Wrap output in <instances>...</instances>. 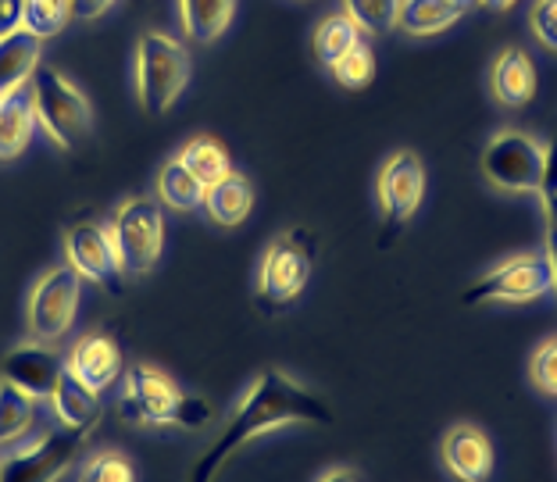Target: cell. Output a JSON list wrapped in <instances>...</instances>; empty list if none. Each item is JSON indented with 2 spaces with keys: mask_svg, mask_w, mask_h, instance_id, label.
Instances as JSON below:
<instances>
[{
  "mask_svg": "<svg viewBox=\"0 0 557 482\" xmlns=\"http://www.w3.org/2000/svg\"><path fill=\"white\" fill-rule=\"evenodd\" d=\"M286 425H333V408L319 397L314 390L300 386L297 379H289L278 368H264L255 383L239 397L236 411L214 443L205 450V458L194 465L189 482H214L219 468L233 458L239 447H247L250 440H258L272 429Z\"/></svg>",
  "mask_w": 557,
  "mask_h": 482,
  "instance_id": "6da1fadb",
  "label": "cell"
},
{
  "mask_svg": "<svg viewBox=\"0 0 557 482\" xmlns=\"http://www.w3.org/2000/svg\"><path fill=\"white\" fill-rule=\"evenodd\" d=\"M119 411L133 425H175V429H200L214 415V408L205 397L186 393L169 372L144 361L125 372Z\"/></svg>",
  "mask_w": 557,
  "mask_h": 482,
  "instance_id": "7a4b0ae2",
  "label": "cell"
},
{
  "mask_svg": "<svg viewBox=\"0 0 557 482\" xmlns=\"http://www.w3.org/2000/svg\"><path fill=\"white\" fill-rule=\"evenodd\" d=\"M319 236L304 225L278 233L269 247H264L261 269H258V289L255 304L264 314H278L294 304L304 289H308L314 275V261H319Z\"/></svg>",
  "mask_w": 557,
  "mask_h": 482,
  "instance_id": "3957f363",
  "label": "cell"
},
{
  "mask_svg": "<svg viewBox=\"0 0 557 482\" xmlns=\"http://www.w3.org/2000/svg\"><path fill=\"white\" fill-rule=\"evenodd\" d=\"M29 100L36 111V125L47 133L50 144L61 150H75L86 144V136L94 129V108L69 75L40 61V69L29 79Z\"/></svg>",
  "mask_w": 557,
  "mask_h": 482,
  "instance_id": "277c9868",
  "label": "cell"
},
{
  "mask_svg": "<svg viewBox=\"0 0 557 482\" xmlns=\"http://www.w3.org/2000/svg\"><path fill=\"white\" fill-rule=\"evenodd\" d=\"M194 75V58L183 40L150 29L136 44V97L150 115H164L183 97Z\"/></svg>",
  "mask_w": 557,
  "mask_h": 482,
  "instance_id": "5b68a950",
  "label": "cell"
},
{
  "mask_svg": "<svg viewBox=\"0 0 557 482\" xmlns=\"http://www.w3.org/2000/svg\"><path fill=\"white\" fill-rule=\"evenodd\" d=\"M125 275H147L164 250V208L158 197H125L108 219Z\"/></svg>",
  "mask_w": 557,
  "mask_h": 482,
  "instance_id": "8992f818",
  "label": "cell"
},
{
  "mask_svg": "<svg viewBox=\"0 0 557 482\" xmlns=\"http://www.w3.org/2000/svg\"><path fill=\"white\" fill-rule=\"evenodd\" d=\"M547 294H554L547 254L525 250L479 275L461 294V304L465 308H483V304H533Z\"/></svg>",
  "mask_w": 557,
  "mask_h": 482,
  "instance_id": "52a82bcc",
  "label": "cell"
},
{
  "mask_svg": "<svg viewBox=\"0 0 557 482\" xmlns=\"http://www.w3.org/2000/svg\"><path fill=\"white\" fill-rule=\"evenodd\" d=\"M83 304V275L72 264H54L47 269L29 289V304H25V325L29 336L40 344H58L72 333L75 319H79Z\"/></svg>",
  "mask_w": 557,
  "mask_h": 482,
  "instance_id": "ba28073f",
  "label": "cell"
},
{
  "mask_svg": "<svg viewBox=\"0 0 557 482\" xmlns=\"http://www.w3.org/2000/svg\"><path fill=\"white\" fill-rule=\"evenodd\" d=\"M543 164H547V144L533 133L500 129L490 136L483 150V175L490 186L504 194H543Z\"/></svg>",
  "mask_w": 557,
  "mask_h": 482,
  "instance_id": "9c48e42d",
  "label": "cell"
},
{
  "mask_svg": "<svg viewBox=\"0 0 557 482\" xmlns=\"http://www.w3.org/2000/svg\"><path fill=\"white\" fill-rule=\"evenodd\" d=\"M375 197H379V214H383V230L397 236L408 225L425 197V164L414 150H397L394 158L379 169L375 180Z\"/></svg>",
  "mask_w": 557,
  "mask_h": 482,
  "instance_id": "30bf717a",
  "label": "cell"
},
{
  "mask_svg": "<svg viewBox=\"0 0 557 482\" xmlns=\"http://www.w3.org/2000/svg\"><path fill=\"white\" fill-rule=\"evenodd\" d=\"M83 433H72V429H54V433H44L33 447L8 454L0 461V482H58L69 475V468L79 461L83 454Z\"/></svg>",
  "mask_w": 557,
  "mask_h": 482,
  "instance_id": "8fae6325",
  "label": "cell"
},
{
  "mask_svg": "<svg viewBox=\"0 0 557 482\" xmlns=\"http://www.w3.org/2000/svg\"><path fill=\"white\" fill-rule=\"evenodd\" d=\"M65 264H72L83 275V283H97L122 294V264L115 254V239L108 233V222L94 219H75L65 230Z\"/></svg>",
  "mask_w": 557,
  "mask_h": 482,
  "instance_id": "7c38bea8",
  "label": "cell"
},
{
  "mask_svg": "<svg viewBox=\"0 0 557 482\" xmlns=\"http://www.w3.org/2000/svg\"><path fill=\"white\" fill-rule=\"evenodd\" d=\"M61 372H65V358L50 344H18L0 358V379H8L11 386L29 393L33 400H50Z\"/></svg>",
  "mask_w": 557,
  "mask_h": 482,
  "instance_id": "4fadbf2b",
  "label": "cell"
},
{
  "mask_svg": "<svg viewBox=\"0 0 557 482\" xmlns=\"http://www.w3.org/2000/svg\"><path fill=\"white\" fill-rule=\"evenodd\" d=\"M540 90L536 61L522 47H504L490 65V94L500 108H529Z\"/></svg>",
  "mask_w": 557,
  "mask_h": 482,
  "instance_id": "5bb4252c",
  "label": "cell"
},
{
  "mask_svg": "<svg viewBox=\"0 0 557 482\" xmlns=\"http://www.w3.org/2000/svg\"><path fill=\"white\" fill-rule=\"evenodd\" d=\"M65 368L97 393L111 390L125 375L122 372V350L115 344V336H108V333H86V336L75 339L69 358H65Z\"/></svg>",
  "mask_w": 557,
  "mask_h": 482,
  "instance_id": "9a60e30c",
  "label": "cell"
},
{
  "mask_svg": "<svg viewBox=\"0 0 557 482\" xmlns=\"http://www.w3.org/2000/svg\"><path fill=\"white\" fill-rule=\"evenodd\" d=\"M440 458L458 482H486L493 475V443L479 425H454L440 443Z\"/></svg>",
  "mask_w": 557,
  "mask_h": 482,
  "instance_id": "2e32d148",
  "label": "cell"
},
{
  "mask_svg": "<svg viewBox=\"0 0 557 482\" xmlns=\"http://www.w3.org/2000/svg\"><path fill=\"white\" fill-rule=\"evenodd\" d=\"M50 408H54L61 425L72 429V433H83V436H90L100 422V415H104L100 393L86 386L83 379H75L69 368L61 372L54 393H50Z\"/></svg>",
  "mask_w": 557,
  "mask_h": 482,
  "instance_id": "e0dca14e",
  "label": "cell"
},
{
  "mask_svg": "<svg viewBox=\"0 0 557 482\" xmlns=\"http://www.w3.org/2000/svg\"><path fill=\"white\" fill-rule=\"evenodd\" d=\"M205 214L222 225V230H236V225H244L250 219V211H255V186L244 172H230L222 175L219 183L205 186Z\"/></svg>",
  "mask_w": 557,
  "mask_h": 482,
  "instance_id": "ac0fdd59",
  "label": "cell"
},
{
  "mask_svg": "<svg viewBox=\"0 0 557 482\" xmlns=\"http://www.w3.org/2000/svg\"><path fill=\"white\" fill-rule=\"evenodd\" d=\"M40 40L33 33L18 29L0 36V97L25 90L33 72L40 69Z\"/></svg>",
  "mask_w": 557,
  "mask_h": 482,
  "instance_id": "d6986e66",
  "label": "cell"
},
{
  "mask_svg": "<svg viewBox=\"0 0 557 482\" xmlns=\"http://www.w3.org/2000/svg\"><path fill=\"white\" fill-rule=\"evenodd\" d=\"M461 4H454V0H400L397 8V29L404 36H440L454 29L461 18H465Z\"/></svg>",
  "mask_w": 557,
  "mask_h": 482,
  "instance_id": "ffe728a7",
  "label": "cell"
},
{
  "mask_svg": "<svg viewBox=\"0 0 557 482\" xmlns=\"http://www.w3.org/2000/svg\"><path fill=\"white\" fill-rule=\"evenodd\" d=\"M36 133V111L29 90L0 97V161H15L25 155Z\"/></svg>",
  "mask_w": 557,
  "mask_h": 482,
  "instance_id": "44dd1931",
  "label": "cell"
},
{
  "mask_svg": "<svg viewBox=\"0 0 557 482\" xmlns=\"http://www.w3.org/2000/svg\"><path fill=\"white\" fill-rule=\"evenodd\" d=\"M175 4H180L183 33L200 47L219 40L236 18V0H175Z\"/></svg>",
  "mask_w": 557,
  "mask_h": 482,
  "instance_id": "7402d4cb",
  "label": "cell"
},
{
  "mask_svg": "<svg viewBox=\"0 0 557 482\" xmlns=\"http://www.w3.org/2000/svg\"><path fill=\"white\" fill-rule=\"evenodd\" d=\"M158 200H161V208L189 214L205 205V183L172 158V161H164L158 172Z\"/></svg>",
  "mask_w": 557,
  "mask_h": 482,
  "instance_id": "603a6c76",
  "label": "cell"
},
{
  "mask_svg": "<svg viewBox=\"0 0 557 482\" xmlns=\"http://www.w3.org/2000/svg\"><path fill=\"white\" fill-rule=\"evenodd\" d=\"M175 161H180L186 172H194L205 186L219 183L222 175L233 172L230 155H225V147L214 136H194V139H186L183 150L175 155Z\"/></svg>",
  "mask_w": 557,
  "mask_h": 482,
  "instance_id": "cb8c5ba5",
  "label": "cell"
},
{
  "mask_svg": "<svg viewBox=\"0 0 557 482\" xmlns=\"http://www.w3.org/2000/svg\"><path fill=\"white\" fill-rule=\"evenodd\" d=\"M361 29L354 25V18L347 11H336V15H325L314 29V58H319L322 69H333L347 50L361 40Z\"/></svg>",
  "mask_w": 557,
  "mask_h": 482,
  "instance_id": "d4e9b609",
  "label": "cell"
},
{
  "mask_svg": "<svg viewBox=\"0 0 557 482\" xmlns=\"http://www.w3.org/2000/svg\"><path fill=\"white\" fill-rule=\"evenodd\" d=\"M36 422V400L8 379H0V447L18 443Z\"/></svg>",
  "mask_w": 557,
  "mask_h": 482,
  "instance_id": "484cf974",
  "label": "cell"
},
{
  "mask_svg": "<svg viewBox=\"0 0 557 482\" xmlns=\"http://www.w3.org/2000/svg\"><path fill=\"white\" fill-rule=\"evenodd\" d=\"M72 22V0H25L22 29L33 33L36 40H50V36L65 33Z\"/></svg>",
  "mask_w": 557,
  "mask_h": 482,
  "instance_id": "4316f807",
  "label": "cell"
},
{
  "mask_svg": "<svg viewBox=\"0 0 557 482\" xmlns=\"http://www.w3.org/2000/svg\"><path fill=\"white\" fill-rule=\"evenodd\" d=\"M329 75H333L336 86H344V90H364V86L375 79V50H372V44L361 36V40L354 44L333 69H329Z\"/></svg>",
  "mask_w": 557,
  "mask_h": 482,
  "instance_id": "83f0119b",
  "label": "cell"
},
{
  "mask_svg": "<svg viewBox=\"0 0 557 482\" xmlns=\"http://www.w3.org/2000/svg\"><path fill=\"white\" fill-rule=\"evenodd\" d=\"M397 8L400 0H344V11L364 36H383L397 29Z\"/></svg>",
  "mask_w": 557,
  "mask_h": 482,
  "instance_id": "f1b7e54d",
  "label": "cell"
},
{
  "mask_svg": "<svg viewBox=\"0 0 557 482\" xmlns=\"http://www.w3.org/2000/svg\"><path fill=\"white\" fill-rule=\"evenodd\" d=\"M79 482H136V468L125 454L104 450V454H97V458L86 461Z\"/></svg>",
  "mask_w": 557,
  "mask_h": 482,
  "instance_id": "f546056e",
  "label": "cell"
},
{
  "mask_svg": "<svg viewBox=\"0 0 557 482\" xmlns=\"http://www.w3.org/2000/svg\"><path fill=\"white\" fill-rule=\"evenodd\" d=\"M529 379H533V386L540 393L557 397V336L543 339V344L536 347L533 361H529Z\"/></svg>",
  "mask_w": 557,
  "mask_h": 482,
  "instance_id": "4dcf8cb0",
  "label": "cell"
},
{
  "mask_svg": "<svg viewBox=\"0 0 557 482\" xmlns=\"http://www.w3.org/2000/svg\"><path fill=\"white\" fill-rule=\"evenodd\" d=\"M529 29H533L540 47L557 54V0H533V8H529Z\"/></svg>",
  "mask_w": 557,
  "mask_h": 482,
  "instance_id": "1f68e13d",
  "label": "cell"
},
{
  "mask_svg": "<svg viewBox=\"0 0 557 482\" xmlns=\"http://www.w3.org/2000/svg\"><path fill=\"white\" fill-rule=\"evenodd\" d=\"M22 11L25 0H0V36L22 29Z\"/></svg>",
  "mask_w": 557,
  "mask_h": 482,
  "instance_id": "d6a6232c",
  "label": "cell"
},
{
  "mask_svg": "<svg viewBox=\"0 0 557 482\" xmlns=\"http://www.w3.org/2000/svg\"><path fill=\"white\" fill-rule=\"evenodd\" d=\"M115 0H72V18H83V22H94L100 15H108Z\"/></svg>",
  "mask_w": 557,
  "mask_h": 482,
  "instance_id": "836d02e7",
  "label": "cell"
},
{
  "mask_svg": "<svg viewBox=\"0 0 557 482\" xmlns=\"http://www.w3.org/2000/svg\"><path fill=\"white\" fill-rule=\"evenodd\" d=\"M557 194V136L547 144V164H543V194Z\"/></svg>",
  "mask_w": 557,
  "mask_h": 482,
  "instance_id": "e575fe53",
  "label": "cell"
},
{
  "mask_svg": "<svg viewBox=\"0 0 557 482\" xmlns=\"http://www.w3.org/2000/svg\"><path fill=\"white\" fill-rule=\"evenodd\" d=\"M547 261H550V275H554V294H557V225L547 222Z\"/></svg>",
  "mask_w": 557,
  "mask_h": 482,
  "instance_id": "d590c367",
  "label": "cell"
},
{
  "mask_svg": "<svg viewBox=\"0 0 557 482\" xmlns=\"http://www.w3.org/2000/svg\"><path fill=\"white\" fill-rule=\"evenodd\" d=\"M319 482H364V475L354 472V468H333V472H325Z\"/></svg>",
  "mask_w": 557,
  "mask_h": 482,
  "instance_id": "8d00e7d4",
  "label": "cell"
},
{
  "mask_svg": "<svg viewBox=\"0 0 557 482\" xmlns=\"http://www.w3.org/2000/svg\"><path fill=\"white\" fill-rule=\"evenodd\" d=\"M475 4H483V8H490V11H511L518 0H475Z\"/></svg>",
  "mask_w": 557,
  "mask_h": 482,
  "instance_id": "74e56055",
  "label": "cell"
},
{
  "mask_svg": "<svg viewBox=\"0 0 557 482\" xmlns=\"http://www.w3.org/2000/svg\"><path fill=\"white\" fill-rule=\"evenodd\" d=\"M543 208H547V222L557 225V194H547V197H543Z\"/></svg>",
  "mask_w": 557,
  "mask_h": 482,
  "instance_id": "f35d334b",
  "label": "cell"
},
{
  "mask_svg": "<svg viewBox=\"0 0 557 482\" xmlns=\"http://www.w3.org/2000/svg\"><path fill=\"white\" fill-rule=\"evenodd\" d=\"M454 4H461V8H468V4H475V0H454Z\"/></svg>",
  "mask_w": 557,
  "mask_h": 482,
  "instance_id": "ab89813d",
  "label": "cell"
}]
</instances>
